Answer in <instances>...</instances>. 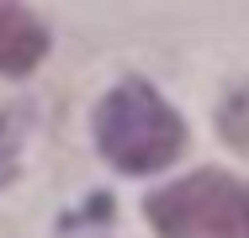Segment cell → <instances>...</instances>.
<instances>
[{
    "label": "cell",
    "instance_id": "1",
    "mask_svg": "<svg viewBox=\"0 0 249 238\" xmlns=\"http://www.w3.org/2000/svg\"><path fill=\"white\" fill-rule=\"evenodd\" d=\"M90 133L117 175H159L186 153V122L149 80L111 85L90 117Z\"/></svg>",
    "mask_w": 249,
    "mask_h": 238
},
{
    "label": "cell",
    "instance_id": "2",
    "mask_svg": "<svg viewBox=\"0 0 249 238\" xmlns=\"http://www.w3.org/2000/svg\"><path fill=\"white\" fill-rule=\"evenodd\" d=\"M143 217L159 238H249V186L228 170H196L149 190Z\"/></svg>",
    "mask_w": 249,
    "mask_h": 238
},
{
    "label": "cell",
    "instance_id": "3",
    "mask_svg": "<svg viewBox=\"0 0 249 238\" xmlns=\"http://www.w3.org/2000/svg\"><path fill=\"white\" fill-rule=\"evenodd\" d=\"M43 58H48V27L16 0H0V74H32Z\"/></svg>",
    "mask_w": 249,
    "mask_h": 238
}]
</instances>
